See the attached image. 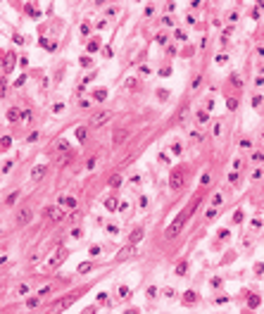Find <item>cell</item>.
Listing matches in <instances>:
<instances>
[{"instance_id": "6da1fadb", "label": "cell", "mask_w": 264, "mask_h": 314, "mask_svg": "<svg viewBox=\"0 0 264 314\" xmlns=\"http://www.w3.org/2000/svg\"><path fill=\"white\" fill-rule=\"evenodd\" d=\"M198 205H200V198H195V200L190 202V207H186L183 212H181L179 217H176V219H174V221L167 226V231H164V233H167V238H176V236H179V233L183 231V226H186V219H190V214H193V212L198 209Z\"/></svg>"}, {"instance_id": "7a4b0ae2", "label": "cell", "mask_w": 264, "mask_h": 314, "mask_svg": "<svg viewBox=\"0 0 264 314\" xmlns=\"http://www.w3.org/2000/svg\"><path fill=\"white\" fill-rule=\"evenodd\" d=\"M183 183H186V174H183L181 167H176V169L169 174V186H171L174 190H179V188H183Z\"/></svg>"}, {"instance_id": "3957f363", "label": "cell", "mask_w": 264, "mask_h": 314, "mask_svg": "<svg viewBox=\"0 0 264 314\" xmlns=\"http://www.w3.org/2000/svg\"><path fill=\"white\" fill-rule=\"evenodd\" d=\"M110 117H112V112H107V110L95 112V114L91 117V126H93V129H98V126H102V124H107V121H110Z\"/></svg>"}, {"instance_id": "277c9868", "label": "cell", "mask_w": 264, "mask_h": 314, "mask_svg": "<svg viewBox=\"0 0 264 314\" xmlns=\"http://www.w3.org/2000/svg\"><path fill=\"white\" fill-rule=\"evenodd\" d=\"M74 300H76V295H67V298H64V300H60V302H55V305H52V307H50V314H52V312H55V314H57V312H62V309H67V307H69V305H72Z\"/></svg>"}, {"instance_id": "5b68a950", "label": "cell", "mask_w": 264, "mask_h": 314, "mask_svg": "<svg viewBox=\"0 0 264 314\" xmlns=\"http://www.w3.org/2000/svg\"><path fill=\"white\" fill-rule=\"evenodd\" d=\"M31 217H33V212L29 207H24V209H19V214H17V224H22V226H26L29 221H31Z\"/></svg>"}, {"instance_id": "8992f818", "label": "cell", "mask_w": 264, "mask_h": 314, "mask_svg": "<svg viewBox=\"0 0 264 314\" xmlns=\"http://www.w3.org/2000/svg\"><path fill=\"white\" fill-rule=\"evenodd\" d=\"M48 174V164H38V167H33V171H31V179L33 181H41L43 176Z\"/></svg>"}, {"instance_id": "52a82bcc", "label": "cell", "mask_w": 264, "mask_h": 314, "mask_svg": "<svg viewBox=\"0 0 264 314\" xmlns=\"http://www.w3.org/2000/svg\"><path fill=\"white\" fill-rule=\"evenodd\" d=\"M45 217H48V219H55V221H60L64 214H62V209H57V207H48V209H45Z\"/></svg>"}, {"instance_id": "ba28073f", "label": "cell", "mask_w": 264, "mask_h": 314, "mask_svg": "<svg viewBox=\"0 0 264 314\" xmlns=\"http://www.w3.org/2000/svg\"><path fill=\"white\" fill-rule=\"evenodd\" d=\"M131 245H136V243H140V240H143V226H136V229L131 231Z\"/></svg>"}, {"instance_id": "9c48e42d", "label": "cell", "mask_w": 264, "mask_h": 314, "mask_svg": "<svg viewBox=\"0 0 264 314\" xmlns=\"http://www.w3.org/2000/svg\"><path fill=\"white\" fill-rule=\"evenodd\" d=\"M126 136H129V131H126V129H119V131L114 133V138H112V145H119V143L124 141Z\"/></svg>"}, {"instance_id": "30bf717a", "label": "cell", "mask_w": 264, "mask_h": 314, "mask_svg": "<svg viewBox=\"0 0 264 314\" xmlns=\"http://www.w3.org/2000/svg\"><path fill=\"white\" fill-rule=\"evenodd\" d=\"M183 302H186V305H193V302H198V295L193 293V290H188V293L183 295Z\"/></svg>"}, {"instance_id": "8fae6325", "label": "cell", "mask_w": 264, "mask_h": 314, "mask_svg": "<svg viewBox=\"0 0 264 314\" xmlns=\"http://www.w3.org/2000/svg\"><path fill=\"white\" fill-rule=\"evenodd\" d=\"M64 207H69V209H76V198H62L60 200Z\"/></svg>"}, {"instance_id": "7c38bea8", "label": "cell", "mask_w": 264, "mask_h": 314, "mask_svg": "<svg viewBox=\"0 0 264 314\" xmlns=\"http://www.w3.org/2000/svg\"><path fill=\"white\" fill-rule=\"evenodd\" d=\"M7 119H10V121H17V119H19V110H17V107L7 110Z\"/></svg>"}, {"instance_id": "4fadbf2b", "label": "cell", "mask_w": 264, "mask_h": 314, "mask_svg": "<svg viewBox=\"0 0 264 314\" xmlns=\"http://www.w3.org/2000/svg\"><path fill=\"white\" fill-rule=\"evenodd\" d=\"M117 202H119V200H114V198H107V200H105V207H107V209H112V212H114V209L119 207Z\"/></svg>"}, {"instance_id": "5bb4252c", "label": "cell", "mask_w": 264, "mask_h": 314, "mask_svg": "<svg viewBox=\"0 0 264 314\" xmlns=\"http://www.w3.org/2000/svg\"><path fill=\"white\" fill-rule=\"evenodd\" d=\"M221 202H224V195H221V193H214V195H212V207H219Z\"/></svg>"}, {"instance_id": "9a60e30c", "label": "cell", "mask_w": 264, "mask_h": 314, "mask_svg": "<svg viewBox=\"0 0 264 314\" xmlns=\"http://www.w3.org/2000/svg\"><path fill=\"white\" fill-rule=\"evenodd\" d=\"M10 145H12V138H10V136H5L3 141H0V150H7Z\"/></svg>"}, {"instance_id": "2e32d148", "label": "cell", "mask_w": 264, "mask_h": 314, "mask_svg": "<svg viewBox=\"0 0 264 314\" xmlns=\"http://www.w3.org/2000/svg\"><path fill=\"white\" fill-rule=\"evenodd\" d=\"M19 198V190H14V193H10L7 195V200H5V205H14V200Z\"/></svg>"}, {"instance_id": "e0dca14e", "label": "cell", "mask_w": 264, "mask_h": 314, "mask_svg": "<svg viewBox=\"0 0 264 314\" xmlns=\"http://www.w3.org/2000/svg\"><path fill=\"white\" fill-rule=\"evenodd\" d=\"M207 119H209V117H207V112H205V110H200V112H198V121H200V124H207Z\"/></svg>"}, {"instance_id": "ac0fdd59", "label": "cell", "mask_w": 264, "mask_h": 314, "mask_svg": "<svg viewBox=\"0 0 264 314\" xmlns=\"http://www.w3.org/2000/svg\"><path fill=\"white\" fill-rule=\"evenodd\" d=\"M76 138H79L81 143L86 141V129H83V126H79V129H76Z\"/></svg>"}, {"instance_id": "d6986e66", "label": "cell", "mask_w": 264, "mask_h": 314, "mask_svg": "<svg viewBox=\"0 0 264 314\" xmlns=\"http://www.w3.org/2000/svg\"><path fill=\"white\" fill-rule=\"evenodd\" d=\"M36 141H38V131H31L26 136V143H36Z\"/></svg>"}, {"instance_id": "ffe728a7", "label": "cell", "mask_w": 264, "mask_h": 314, "mask_svg": "<svg viewBox=\"0 0 264 314\" xmlns=\"http://www.w3.org/2000/svg\"><path fill=\"white\" fill-rule=\"evenodd\" d=\"M110 186H112V188H119V186H121V179L117 176V174H114V176L110 179Z\"/></svg>"}, {"instance_id": "44dd1931", "label": "cell", "mask_w": 264, "mask_h": 314, "mask_svg": "<svg viewBox=\"0 0 264 314\" xmlns=\"http://www.w3.org/2000/svg\"><path fill=\"white\" fill-rule=\"evenodd\" d=\"M188 271V262H181L179 267H176V274H186Z\"/></svg>"}, {"instance_id": "7402d4cb", "label": "cell", "mask_w": 264, "mask_h": 314, "mask_svg": "<svg viewBox=\"0 0 264 314\" xmlns=\"http://www.w3.org/2000/svg\"><path fill=\"white\" fill-rule=\"evenodd\" d=\"M12 64H14V55L7 57V62H5V72H12Z\"/></svg>"}, {"instance_id": "603a6c76", "label": "cell", "mask_w": 264, "mask_h": 314, "mask_svg": "<svg viewBox=\"0 0 264 314\" xmlns=\"http://www.w3.org/2000/svg\"><path fill=\"white\" fill-rule=\"evenodd\" d=\"M212 133H214V136H221V121H214V126H212Z\"/></svg>"}, {"instance_id": "cb8c5ba5", "label": "cell", "mask_w": 264, "mask_h": 314, "mask_svg": "<svg viewBox=\"0 0 264 314\" xmlns=\"http://www.w3.org/2000/svg\"><path fill=\"white\" fill-rule=\"evenodd\" d=\"M226 105H228V110H236V107H238V100H236V98H228Z\"/></svg>"}, {"instance_id": "d4e9b609", "label": "cell", "mask_w": 264, "mask_h": 314, "mask_svg": "<svg viewBox=\"0 0 264 314\" xmlns=\"http://www.w3.org/2000/svg\"><path fill=\"white\" fill-rule=\"evenodd\" d=\"M57 150H60V152H67V150H69V143H67V141H60V143H57Z\"/></svg>"}, {"instance_id": "484cf974", "label": "cell", "mask_w": 264, "mask_h": 314, "mask_svg": "<svg viewBox=\"0 0 264 314\" xmlns=\"http://www.w3.org/2000/svg\"><path fill=\"white\" fill-rule=\"evenodd\" d=\"M105 98H107V91H95V100H105Z\"/></svg>"}, {"instance_id": "4316f807", "label": "cell", "mask_w": 264, "mask_h": 314, "mask_svg": "<svg viewBox=\"0 0 264 314\" xmlns=\"http://www.w3.org/2000/svg\"><path fill=\"white\" fill-rule=\"evenodd\" d=\"M233 221H236V224H240V221H243V209H236V214H233Z\"/></svg>"}, {"instance_id": "83f0119b", "label": "cell", "mask_w": 264, "mask_h": 314, "mask_svg": "<svg viewBox=\"0 0 264 314\" xmlns=\"http://www.w3.org/2000/svg\"><path fill=\"white\" fill-rule=\"evenodd\" d=\"M240 148H243V150H248V148H252V141H248V138H243V141H240Z\"/></svg>"}, {"instance_id": "f1b7e54d", "label": "cell", "mask_w": 264, "mask_h": 314, "mask_svg": "<svg viewBox=\"0 0 264 314\" xmlns=\"http://www.w3.org/2000/svg\"><path fill=\"white\" fill-rule=\"evenodd\" d=\"M171 152H174V155H181V152H183V148H181V143H174V148H171Z\"/></svg>"}, {"instance_id": "f546056e", "label": "cell", "mask_w": 264, "mask_h": 314, "mask_svg": "<svg viewBox=\"0 0 264 314\" xmlns=\"http://www.w3.org/2000/svg\"><path fill=\"white\" fill-rule=\"evenodd\" d=\"M262 100H264L262 95H255V98H252V107H259V105H262Z\"/></svg>"}, {"instance_id": "4dcf8cb0", "label": "cell", "mask_w": 264, "mask_h": 314, "mask_svg": "<svg viewBox=\"0 0 264 314\" xmlns=\"http://www.w3.org/2000/svg\"><path fill=\"white\" fill-rule=\"evenodd\" d=\"M248 305H250V307H257V305H259V298H257V295H252V298L248 300Z\"/></svg>"}, {"instance_id": "1f68e13d", "label": "cell", "mask_w": 264, "mask_h": 314, "mask_svg": "<svg viewBox=\"0 0 264 314\" xmlns=\"http://www.w3.org/2000/svg\"><path fill=\"white\" fill-rule=\"evenodd\" d=\"M228 62V57L224 55V52H221V55H217V64H226Z\"/></svg>"}, {"instance_id": "d6a6232c", "label": "cell", "mask_w": 264, "mask_h": 314, "mask_svg": "<svg viewBox=\"0 0 264 314\" xmlns=\"http://www.w3.org/2000/svg\"><path fill=\"white\" fill-rule=\"evenodd\" d=\"M217 214V207H212V209H207V212H205V219H212Z\"/></svg>"}, {"instance_id": "836d02e7", "label": "cell", "mask_w": 264, "mask_h": 314, "mask_svg": "<svg viewBox=\"0 0 264 314\" xmlns=\"http://www.w3.org/2000/svg\"><path fill=\"white\" fill-rule=\"evenodd\" d=\"M81 33H83V36H88V33H91V24H88V22L81 26Z\"/></svg>"}, {"instance_id": "e575fe53", "label": "cell", "mask_w": 264, "mask_h": 314, "mask_svg": "<svg viewBox=\"0 0 264 314\" xmlns=\"http://www.w3.org/2000/svg\"><path fill=\"white\" fill-rule=\"evenodd\" d=\"M98 50V41H91V43H88V52H95Z\"/></svg>"}, {"instance_id": "d590c367", "label": "cell", "mask_w": 264, "mask_h": 314, "mask_svg": "<svg viewBox=\"0 0 264 314\" xmlns=\"http://www.w3.org/2000/svg\"><path fill=\"white\" fill-rule=\"evenodd\" d=\"M200 183H202V186H209V174H202V176H200Z\"/></svg>"}, {"instance_id": "8d00e7d4", "label": "cell", "mask_w": 264, "mask_h": 314, "mask_svg": "<svg viewBox=\"0 0 264 314\" xmlns=\"http://www.w3.org/2000/svg\"><path fill=\"white\" fill-rule=\"evenodd\" d=\"M62 110H64V105H62V102H57V105H55V107H52V112H55V114H60Z\"/></svg>"}, {"instance_id": "74e56055", "label": "cell", "mask_w": 264, "mask_h": 314, "mask_svg": "<svg viewBox=\"0 0 264 314\" xmlns=\"http://www.w3.org/2000/svg\"><path fill=\"white\" fill-rule=\"evenodd\" d=\"M29 14H31V17H36V19H38V17H41V12H38V10H33L31 5H29Z\"/></svg>"}, {"instance_id": "f35d334b", "label": "cell", "mask_w": 264, "mask_h": 314, "mask_svg": "<svg viewBox=\"0 0 264 314\" xmlns=\"http://www.w3.org/2000/svg\"><path fill=\"white\" fill-rule=\"evenodd\" d=\"M160 162H162V164H169V157H167V152H160Z\"/></svg>"}, {"instance_id": "ab89813d", "label": "cell", "mask_w": 264, "mask_h": 314, "mask_svg": "<svg viewBox=\"0 0 264 314\" xmlns=\"http://www.w3.org/2000/svg\"><path fill=\"white\" fill-rule=\"evenodd\" d=\"M38 302H41V300H38V298H31V300H29V302H26V307H36V305H38Z\"/></svg>"}, {"instance_id": "60d3db41", "label": "cell", "mask_w": 264, "mask_h": 314, "mask_svg": "<svg viewBox=\"0 0 264 314\" xmlns=\"http://www.w3.org/2000/svg\"><path fill=\"white\" fill-rule=\"evenodd\" d=\"M22 119L29 121V119H31V110H24V112H22Z\"/></svg>"}, {"instance_id": "b9f144b4", "label": "cell", "mask_w": 264, "mask_h": 314, "mask_svg": "<svg viewBox=\"0 0 264 314\" xmlns=\"http://www.w3.org/2000/svg\"><path fill=\"white\" fill-rule=\"evenodd\" d=\"M119 295H121V298H126V295H129V288L121 286V288H119Z\"/></svg>"}, {"instance_id": "7bdbcfd3", "label": "cell", "mask_w": 264, "mask_h": 314, "mask_svg": "<svg viewBox=\"0 0 264 314\" xmlns=\"http://www.w3.org/2000/svg\"><path fill=\"white\" fill-rule=\"evenodd\" d=\"M98 302H100V305H105V302H107V295L100 293V295H98Z\"/></svg>"}, {"instance_id": "ee69618b", "label": "cell", "mask_w": 264, "mask_h": 314, "mask_svg": "<svg viewBox=\"0 0 264 314\" xmlns=\"http://www.w3.org/2000/svg\"><path fill=\"white\" fill-rule=\"evenodd\" d=\"M88 269H91V262H86V264H81V267H79V271H81V274H83V271H88Z\"/></svg>"}, {"instance_id": "f6af8a7d", "label": "cell", "mask_w": 264, "mask_h": 314, "mask_svg": "<svg viewBox=\"0 0 264 314\" xmlns=\"http://www.w3.org/2000/svg\"><path fill=\"white\" fill-rule=\"evenodd\" d=\"M252 160H255V162H262V160H264V152H255Z\"/></svg>"}, {"instance_id": "bcb514c9", "label": "cell", "mask_w": 264, "mask_h": 314, "mask_svg": "<svg viewBox=\"0 0 264 314\" xmlns=\"http://www.w3.org/2000/svg\"><path fill=\"white\" fill-rule=\"evenodd\" d=\"M26 290H29V288H26V283H22V286H19V288H17V293H19V295H24V293H26Z\"/></svg>"}, {"instance_id": "7dc6e473", "label": "cell", "mask_w": 264, "mask_h": 314, "mask_svg": "<svg viewBox=\"0 0 264 314\" xmlns=\"http://www.w3.org/2000/svg\"><path fill=\"white\" fill-rule=\"evenodd\" d=\"M152 295H157V288H155V286L148 288V298H152Z\"/></svg>"}, {"instance_id": "c3c4849f", "label": "cell", "mask_w": 264, "mask_h": 314, "mask_svg": "<svg viewBox=\"0 0 264 314\" xmlns=\"http://www.w3.org/2000/svg\"><path fill=\"white\" fill-rule=\"evenodd\" d=\"M217 236H219V238H228V236H231V233H228V231H226V229H221V231H219V233H217Z\"/></svg>"}, {"instance_id": "681fc988", "label": "cell", "mask_w": 264, "mask_h": 314, "mask_svg": "<svg viewBox=\"0 0 264 314\" xmlns=\"http://www.w3.org/2000/svg\"><path fill=\"white\" fill-rule=\"evenodd\" d=\"M83 314H95V307H88V309H83Z\"/></svg>"}]
</instances>
